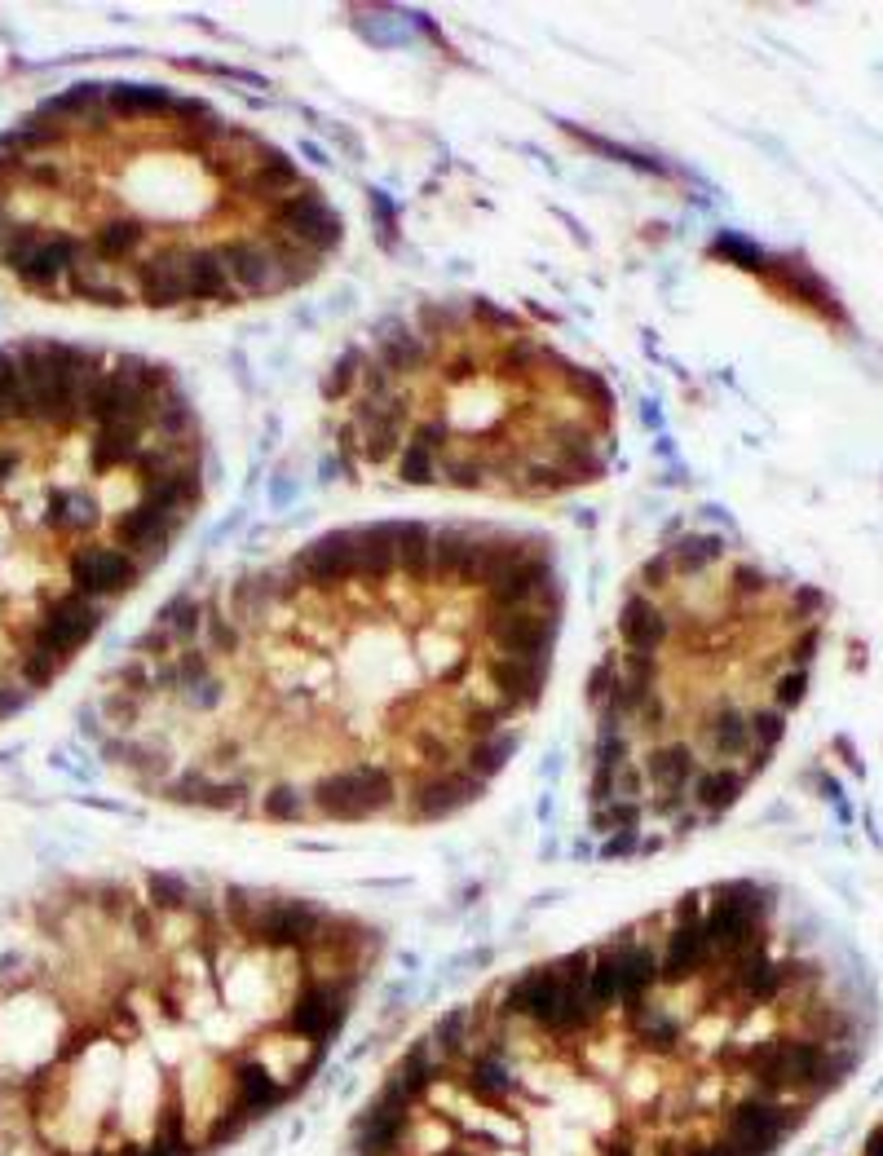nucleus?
<instances>
[{
    "instance_id": "nucleus-1",
    "label": "nucleus",
    "mask_w": 883,
    "mask_h": 1156,
    "mask_svg": "<svg viewBox=\"0 0 883 1156\" xmlns=\"http://www.w3.org/2000/svg\"><path fill=\"white\" fill-rule=\"evenodd\" d=\"M561 570L539 534L371 521L186 587L98 684L89 733L159 804L442 821L486 795L548 689Z\"/></svg>"
},
{
    "instance_id": "nucleus-2",
    "label": "nucleus",
    "mask_w": 883,
    "mask_h": 1156,
    "mask_svg": "<svg viewBox=\"0 0 883 1156\" xmlns=\"http://www.w3.org/2000/svg\"><path fill=\"white\" fill-rule=\"evenodd\" d=\"M345 221L270 137L155 84H76L0 128V283L124 314L301 292Z\"/></svg>"
},
{
    "instance_id": "nucleus-3",
    "label": "nucleus",
    "mask_w": 883,
    "mask_h": 1156,
    "mask_svg": "<svg viewBox=\"0 0 883 1156\" xmlns=\"http://www.w3.org/2000/svg\"><path fill=\"white\" fill-rule=\"evenodd\" d=\"M186 384L142 353L0 345V720L76 667L204 508Z\"/></svg>"
},
{
    "instance_id": "nucleus-4",
    "label": "nucleus",
    "mask_w": 883,
    "mask_h": 1156,
    "mask_svg": "<svg viewBox=\"0 0 883 1156\" xmlns=\"http://www.w3.org/2000/svg\"><path fill=\"white\" fill-rule=\"evenodd\" d=\"M817 605L685 534L627 578L588 684L583 799L605 861L707 830L760 777L804 689Z\"/></svg>"
},
{
    "instance_id": "nucleus-5",
    "label": "nucleus",
    "mask_w": 883,
    "mask_h": 1156,
    "mask_svg": "<svg viewBox=\"0 0 883 1156\" xmlns=\"http://www.w3.org/2000/svg\"><path fill=\"white\" fill-rule=\"evenodd\" d=\"M323 433L358 481L544 503L610 473L619 406L539 323L455 296L385 318L340 353Z\"/></svg>"
},
{
    "instance_id": "nucleus-6",
    "label": "nucleus",
    "mask_w": 883,
    "mask_h": 1156,
    "mask_svg": "<svg viewBox=\"0 0 883 1156\" xmlns=\"http://www.w3.org/2000/svg\"><path fill=\"white\" fill-rule=\"evenodd\" d=\"M804 1117H808L804 1104L751 1086L747 1095L729 1099V1108L720 1112V1139L738 1156H773Z\"/></svg>"
},
{
    "instance_id": "nucleus-7",
    "label": "nucleus",
    "mask_w": 883,
    "mask_h": 1156,
    "mask_svg": "<svg viewBox=\"0 0 883 1156\" xmlns=\"http://www.w3.org/2000/svg\"><path fill=\"white\" fill-rule=\"evenodd\" d=\"M230 1095H234L230 1112H239V1117L252 1126V1121L270 1117V1112L292 1095V1086H283L261 1055H239V1059H230Z\"/></svg>"
},
{
    "instance_id": "nucleus-8",
    "label": "nucleus",
    "mask_w": 883,
    "mask_h": 1156,
    "mask_svg": "<svg viewBox=\"0 0 883 1156\" xmlns=\"http://www.w3.org/2000/svg\"><path fill=\"white\" fill-rule=\"evenodd\" d=\"M429 1042L446 1064V1073H455V1068L468 1059V1051H473V1002H460V1006H451V1011H442L429 1029Z\"/></svg>"
},
{
    "instance_id": "nucleus-9",
    "label": "nucleus",
    "mask_w": 883,
    "mask_h": 1156,
    "mask_svg": "<svg viewBox=\"0 0 883 1156\" xmlns=\"http://www.w3.org/2000/svg\"><path fill=\"white\" fill-rule=\"evenodd\" d=\"M676 1156H738V1152H733L729 1143L716 1134V1139H694V1143H685V1148H680Z\"/></svg>"
}]
</instances>
